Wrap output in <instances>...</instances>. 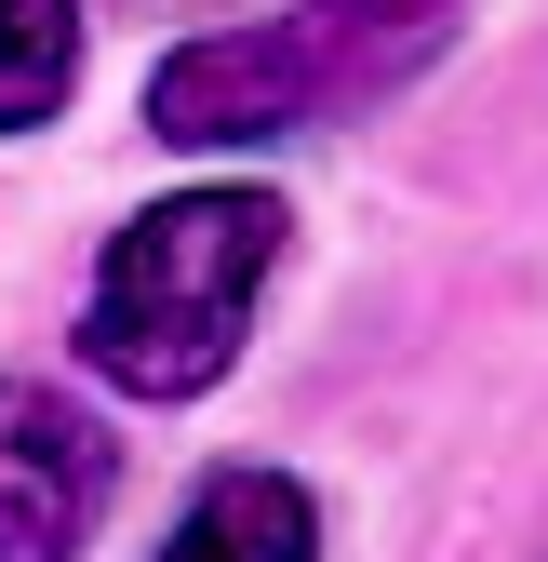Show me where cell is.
Segmentation results:
<instances>
[{"instance_id": "3", "label": "cell", "mask_w": 548, "mask_h": 562, "mask_svg": "<svg viewBox=\"0 0 548 562\" xmlns=\"http://www.w3.org/2000/svg\"><path fill=\"white\" fill-rule=\"evenodd\" d=\"M121 496V442L67 389L0 375V562H67Z\"/></svg>"}, {"instance_id": "1", "label": "cell", "mask_w": 548, "mask_h": 562, "mask_svg": "<svg viewBox=\"0 0 548 562\" xmlns=\"http://www.w3.org/2000/svg\"><path fill=\"white\" fill-rule=\"evenodd\" d=\"M282 228H295L282 188H174V201H148L107 241L94 295H81V362L121 402H201L254 335Z\"/></svg>"}, {"instance_id": "4", "label": "cell", "mask_w": 548, "mask_h": 562, "mask_svg": "<svg viewBox=\"0 0 548 562\" xmlns=\"http://www.w3.org/2000/svg\"><path fill=\"white\" fill-rule=\"evenodd\" d=\"M148 562H321V509H308V482H282V469H215Z\"/></svg>"}, {"instance_id": "2", "label": "cell", "mask_w": 548, "mask_h": 562, "mask_svg": "<svg viewBox=\"0 0 548 562\" xmlns=\"http://www.w3.org/2000/svg\"><path fill=\"white\" fill-rule=\"evenodd\" d=\"M442 41H455V0H308L267 27H215L148 67V134L161 148H267V134L401 94Z\"/></svg>"}, {"instance_id": "5", "label": "cell", "mask_w": 548, "mask_h": 562, "mask_svg": "<svg viewBox=\"0 0 548 562\" xmlns=\"http://www.w3.org/2000/svg\"><path fill=\"white\" fill-rule=\"evenodd\" d=\"M81 94V0H0V134H41Z\"/></svg>"}]
</instances>
